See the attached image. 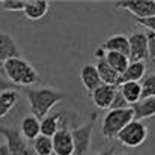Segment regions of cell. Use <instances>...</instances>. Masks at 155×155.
<instances>
[{"instance_id":"cell-1","label":"cell","mask_w":155,"mask_h":155,"mask_svg":"<svg viewBox=\"0 0 155 155\" xmlns=\"http://www.w3.org/2000/svg\"><path fill=\"white\" fill-rule=\"evenodd\" d=\"M26 95L29 100L32 114L39 120L48 116L50 111L54 108V105L62 103L65 98L63 92L53 87H29L26 91Z\"/></svg>"},{"instance_id":"cell-2","label":"cell","mask_w":155,"mask_h":155,"mask_svg":"<svg viewBox=\"0 0 155 155\" xmlns=\"http://www.w3.org/2000/svg\"><path fill=\"white\" fill-rule=\"evenodd\" d=\"M3 74L8 77V80L14 86L30 87V86L36 84L39 80L38 71L33 68L32 63H29L21 56L6 60V63L3 65Z\"/></svg>"},{"instance_id":"cell-3","label":"cell","mask_w":155,"mask_h":155,"mask_svg":"<svg viewBox=\"0 0 155 155\" xmlns=\"http://www.w3.org/2000/svg\"><path fill=\"white\" fill-rule=\"evenodd\" d=\"M134 120V110L133 107L127 108H110L105 116L103 117L101 124V133L105 139L114 140L117 139L119 133L131 122Z\"/></svg>"},{"instance_id":"cell-4","label":"cell","mask_w":155,"mask_h":155,"mask_svg":"<svg viewBox=\"0 0 155 155\" xmlns=\"http://www.w3.org/2000/svg\"><path fill=\"white\" fill-rule=\"evenodd\" d=\"M95 120H97V111H94L91 114V119L86 124L71 128V134L74 139V149H75L74 155H89L94 128H95Z\"/></svg>"},{"instance_id":"cell-5","label":"cell","mask_w":155,"mask_h":155,"mask_svg":"<svg viewBox=\"0 0 155 155\" xmlns=\"http://www.w3.org/2000/svg\"><path fill=\"white\" fill-rule=\"evenodd\" d=\"M148 139V127L142 120H131L117 136L119 143L127 148H139Z\"/></svg>"},{"instance_id":"cell-6","label":"cell","mask_w":155,"mask_h":155,"mask_svg":"<svg viewBox=\"0 0 155 155\" xmlns=\"http://www.w3.org/2000/svg\"><path fill=\"white\" fill-rule=\"evenodd\" d=\"M116 8L131 12L136 20L155 17V0H120L116 2Z\"/></svg>"},{"instance_id":"cell-7","label":"cell","mask_w":155,"mask_h":155,"mask_svg":"<svg viewBox=\"0 0 155 155\" xmlns=\"http://www.w3.org/2000/svg\"><path fill=\"white\" fill-rule=\"evenodd\" d=\"M53 152L54 155H74V139L71 134V128L68 120L63 119L60 130L53 136Z\"/></svg>"},{"instance_id":"cell-8","label":"cell","mask_w":155,"mask_h":155,"mask_svg":"<svg viewBox=\"0 0 155 155\" xmlns=\"http://www.w3.org/2000/svg\"><path fill=\"white\" fill-rule=\"evenodd\" d=\"M0 134L5 137L11 155H33V151H30L29 146L26 145V140L21 136L20 130L0 127Z\"/></svg>"},{"instance_id":"cell-9","label":"cell","mask_w":155,"mask_h":155,"mask_svg":"<svg viewBox=\"0 0 155 155\" xmlns=\"http://www.w3.org/2000/svg\"><path fill=\"white\" fill-rule=\"evenodd\" d=\"M128 39H130V60L131 62H145L148 59V53H149L148 33L134 32L128 36Z\"/></svg>"},{"instance_id":"cell-10","label":"cell","mask_w":155,"mask_h":155,"mask_svg":"<svg viewBox=\"0 0 155 155\" xmlns=\"http://www.w3.org/2000/svg\"><path fill=\"white\" fill-rule=\"evenodd\" d=\"M117 94V86H110V84H101L100 87H97L89 97L92 100V103L95 104V107L107 110L111 108L114 97Z\"/></svg>"},{"instance_id":"cell-11","label":"cell","mask_w":155,"mask_h":155,"mask_svg":"<svg viewBox=\"0 0 155 155\" xmlns=\"http://www.w3.org/2000/svg\"><path fill=\"white\" fill-rule=\"evenodd\" d=\"M17 56H20V47L15 39L9 33L0 32V72L3 71V65L6 63V60Z\"/></svg>"},{"instance_id":"cell-12","label":"cell","mask_w":155,"mask_h":155,"mask_svg":"<svg viewBox=\"0 0 155 155\" xmlns=\"http://www.w3.org/2000/svg\"><path fill=\"white\" fill-rule=\"evenodd\" d=\"M80 78H81L83 87L86 89L87 95H91L97 87H100L103 84L101 77L97 69V65H83L81 71H80Z\"/></svg>"},{"instance_id":"cell-13","label":"cell","mask_w":155,"mask_h":155,"mask_svg":"<svg viewBox=\"0 0 155 155\" xmlns=\"http://www.w3.org/2000/svg\"><path fill=\"white\" fill-rule=\"evenodd\" d=\"M105 51H113V53H120V54H125L130 57V39L127 35L124 33H116V35H111L110 38H107L101 44Z\"/></svg>"},{"instance_id":"cell-14","label":"cell","mask_w":155,"mask_h":155,"mask_svg":"<svg viewBox=\"0 0 155 155\" xmlns=\"http://www.w3.org/2000/svg\"><path fill=\"white\" fill-rule=\"evenodd\" d=\"M50 9V2L48 0H27L26 8H24V17L30 21H38L42 20Z\"/></svg>"},{"instance_id":"cell-15","label":"cell","mask_w":155,"mask_h":155,"mask_svg":"<svg viewBox=\"0 0 155 155\" xmlns=\"http://www.w3.org/2000/svg\"><path fill=\"white\" fill-rule=\"evenodd\" d=\"M20 133L24 137V140H32L35 142L41 136V120L35 117L33 114H27L21 120Z\"/></svg>"},{"instance_id":"cell-16","label":"cell","mask_w":155,"mask_h":155,"mask_svg":"<svg viewBox=\"0 0 155 155\" xmlns=\"http://www.w3.org/2000/svg\"><path fill=\"white\" fill-rule=\"evenodd\" d=\"M122 98L125 100V103L128 105H134L142 100V84L136 83V81H128V83H122L117 86Z\"/></svg>"},{"instance_id":"cell-17","label":"cell","mask_w":155,"mask_h":155,"mask_svg":"<svg viewBox=\"0 0 155 155\" xmlns=\"http://www.w3.org/2000/svg\"><path fill=\"white\" fill-rule=\"evenodd\" d=\"M146 74V63L145 62H131L127 68V71L120 75L119 78V84L122 83H128V81H136L139 83ZM117 84V86H119Z\"/></svg>"},{"instance_id":"cell-18","label":"cell","mask_w":155,"mask_h":155,"mask_svg":"<svg viewBox=\"0 0 155 155\" xmlns=\"http://www.w3.org/2000/svg\"><path fill=\"white\" fill-rule=\"evenodd\" d=\"M62 117H63L62 111L45 116V117L41 120V136L51 137L53 139V136H54V134L60 130V127H62V122H60Z\"/></svg>"},{"instance_id":"cell-19","label":"cell","mask_w":155,"mask_h":155,"mask_svg":"<svg viewBox=\"0 0 155 155\" xmlns=\"http://www.w3.org/2000/svg\"><path fill=\"white\" fill-rule=\"evenodd\" d=\"M97 69H98V74L101 77V81L103 84H110V86H117L119 84V78L120 75L105 62V59L98 60L97 63Z\"/></svg>"},{"instance_id":"cell-20","label":"cell","mask_w":155,"mask_h":155,"mask_svg":"<svg viewBox=\"0 0 155 155\" xmlns=\"http://www.w3.org/2000/svg\"><path fill=\"white\" fill-rule=\"evenodd\" d=\"M133 110H134V119H137V120L152 117L155 116V98L140 100L137 104L133 105Z\"/></svg>"},{"instance_id":"cell-21","label":"cell","mask_w":155,"mask_h":155,"mask_svg":"<svg viewBox=\"0 0 155 155\" xmlns=\"http://www.w3.org/2000/svg\"><path fill=\"white\" fill-rule=\"evenodd\" d=\"M18 98H20V94L17 89H8V91L0 92V119L5 117L15 107Z\"/></svg>"},{"instance_id":"cell-22","label":"cell","mask_w":155,"mask_h":155,"mask_svg":"<svg viewBox=\"0 0 155 155\" xmlns=\"http://www.w3.org/2000/svg\"><path fill=\"white\" fill-rule=\"evenodd\" d=\"M105 62L119 74V75H122L125 71H127V68H128V65L131 63V60H130V57L128 56H125V54H120V53H113V51H108L105 54Z\"/></svg>"},{"instance_id":"cell-23","label":"cell","mask_w":155,"mask_h":155,"mask_svg":"<svg viewBox=\"0 0 155 155\" xmlns=\"http://www.w3.org/2000/svg\"><path fill=\"white\" fill-rule=\"evenodd\" d=\"M33 154L35 155H53V140L51 137L39 136L33 142Z\"/></svg>"},{"instance_id":"cell-24","label":"cell","mask_w":155,"mask_h":155,"mask_svg":"<svg viewBox=\"0 0 155 155\" xmlns=\"http://www.w3.org/2000/svg\"><path fill=\"white\" fill-rule=\"evenodd\" d=\"M155 98V72L145 77L142 83V100Z\"/></svg>"},{"instance_id":"cell-25","label":"cell","mask_w":155,"mask_h":155,"mask_svg":"<svg viewBox=\"0 0 155 155\" xmlns=\"http://www.w3.org/2000/svg\"><path fill=\"white\" fill-rule=\"evenodd\" d=\"M27 0H3L2 9L6 12H24Z\"/></svg>"},{"instance_id":"cell-26","label":"cell","mask_w":155,"mask_h":155,"mask_svg":"<svg viewBox=\"0 0 155 155\" xmlns=\"http://www.w3.org/2000/svg\"><path fill=\"white\" fill-rule=\"evenodd\" d=\"M148 44H149V53H148V60L155 65V33L148 32Z\"/></svg>"},{"instance_id":"cell-27","label":"cell","mask_w":155,"mask_h":155,"mask_svg":"<svg viewBox=\"0 0 155 155\" xmlns=\"http://www.w3.org/2000/svg\"><path fill=\"white\" fill-rule=\"evenodd\" d=\"M136 21H137L140 26L146 27L148 32L155 33V17H152V18H146V20H136Z\"/></svg>"},{"instance_id":"cell-28","label":"cell","mask_w":155,"mask_h":155,"mask_svg":"<svg viewBox=\"0 0 155 155\" xmlns=\"http://www.w3.org/2000/svg\"><path fill=\"white\" fill-rule=\"evenodd\" d=\"M105 54H107V51L104 50L103 47H98V48L95 50V57H97L98 60H101V59H104V57H105Z\"/></svg>"},{"instance_id":"cell-29","label":"cell","mask_w":155,"mask_h":155,"mask_svg":"<svg viewBox=\"0 0 155 155\" xmlns=\"http://www.w3.org/2000/svg\"><path fill=\"white\" fill-rule=\"evenodd\" d=\"M0 155H11V151L8 148V145H0Z\"/></svg>"},{"instance_id":"cell-30","label":"cell","mask_w":155,"mask_h":155,"mask_svg":"<svg viewBox=\"0 0 155 155\" xmlns=\"http://www.w3.org/2000/svg\"><path fill=\"white\" fill-rule=\"evenodd\" d=\"M0 87H2V89H6V91H8V89L14 87V84H11V83H8V81H5V80H2V78H0Z\"/></svg>"},{"instance_id":"cell-31","label":"cell","mask_w":155,"mask_h":155,"mask_svg":"<svg viewBox=\"0 0 155 155\" xmlns=\"http://www.w3.org/2000/svg\"><path fill=\"white\" fill-rule=\"evenodd\" d=\"M98 155H114V149L111 148V149H107V151H103V152H100Z\"/></svg>"},{"instance_id":"cell-32","label":"cell","mask_w":155,"mask_h":155,"mask_svg":"<svg viewBox=\"0 0 155 155\" xmlns=\"http://www.w3.org/2000/svg\"><path fill=\"white\" fill-rule=\"evenodd\" d=\"M124 155H139V154H124Z\"/></svg>"},{"instance_id":"cell-33","label":"cell","mask_w":155,"mask_h":155,"mask_svg":"<svg viewBox=\"0 0 155 155\" xmlns=\"http://www.w3.org/2000/svg\"><path fill=\"white\" fill-rule=\"evenodd\" d=\"M154 155H155V152H154Z\"/></svg>"}]
</instances>
